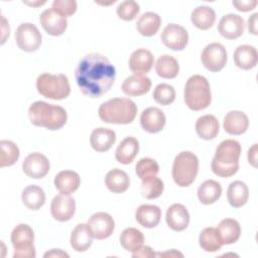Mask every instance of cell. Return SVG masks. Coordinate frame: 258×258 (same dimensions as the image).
Listing matches in <instances>:
<instances>
[{
  "mask_svg": "<svg viewBox=\"0 0 258 258\" xmlns=\"http://www.w3.org/2000/svg\"><path fill=\"white\" fill-rule=\"evenodd\" d=\"M75 77L84 95L90 98H100L112 88L116 70L105 55L92 52L80 60Z\"/></svg>",
  "mask_w": 258,
  "mask_h": 258,
  "instance_id": "cell-1",
  "label": "cell"
},
{
  "mask_svg": "<svg viewBox=\"0 0 258 258\" xmlns=\"http://www.w3.org/2000/svg\"><path fill=\"white\" fill-rule=\"evenodd\" d=\"M241 145L237 140H223L216 148L211 163L213 172L221 177H230L239 169Z\"/></svg>",
  "mask_w": 258,
  "mask_h": 258,
  "instance_id": "cell-2",
  "label": "cell"
},
{
  "mask_svg": "<svg viewBox=\"0 0 258 258\" xmlns=\"http://www.w3.org/2000/svg\"><path fill=\"white\" fill-rule=\"evenodd\" d=\"M28 117L34 126L44 127L48 130H58L68 120L67 111L57 105L36 101L28 108Z\"/></svg>",
  "mask_w": 258,
  "mask_h": 258,
  "instance_id": "cell-3",
  "label": "cell"
},
{
  "mask_svg": "<svg viewBox=\"0 0 258 258\" xmlns=\"http://www.w3.org/2000/svg\"><path fill=\"white\" fill-rule=\"evenodd\" d=\"M137 106L128 98H113L104 102L98 110L100 119L111 124H130L136 117Z\"/></svg>",
  "mask_w": 258,
  "mask_h": 258,
  "instance_id": "cell-4",
  "label": "cell"
},
{
  "mask_svg": "<svg viewBox=\"0 0 258 258\" xmlns=\"http://www.w3.org/2000/svg\"><path fill=\"white\" fill-rule=\"evenodd\" d=\"M183 99L192 111H201L209 107L212 101L211 87L208 80L201 75L191 76L184 86Z\"/></svg>",
  "mask_w": 258,
  "mask_h": 258,
  "instance_id": "cell-5",
  "label": "cell"
},
{
  "mask_svg": "<svg viewBox=\"0 0 258 258\" xmlns=\"http://www.w3.org/2000/svg\"><path fill=\"white\" fill-rule=\"evenodd\" d=\"M199 171V159L197 155L190 151H181L178 153L172 164V178L174 182L180 186L185 187L190 185Z\"/></svg>",
  "mask_w": 258,
  "mask_h": 258,
  "instance_id": "cell-6",
  "label": "cell"
},
{
  "mask_svg": "<svg viewBox=\"0 0 258 258\" xmlns=\"http://www.w3.org/2000/svg\"><path fill=\"white\" fill-rule=\"evenodd\" d=\"M36 89L41 96L51 100L66 99L71 93L69 79L62 74L39 75L36 80Z\"/></svg>",
  "mask_w": 258,
  "mask_h": 258,
  "instance_id": "cell-7",
  "label": "cell"
},
{
  "mask_svg": "<svg viewBox=\"0 0 258 258\" xmlns=\"http://www.w3.org/2000/svg\"><path fill=\"white\" fill-rule=\"evenodd\" d=\"M34 233L27 224H18L11 233V243L14 248V258H34Z\"/></svg>",
  "mask_w": 258,
  "mask_h": 258,
  "instance_id": "cell-8",
  "label": "cell"
},
{
  "mask_svg": "<svg viewBox=\"0 0 258 258\" xmlns=\"http://www.w3.org/2000/svg\"><path fill=\"white\" fill-rule=\"evenodd\" d=\"M42 36L38 28L29 22L21 23L15 32L17 46L26 52H32L39 48Z\"/></svg>",
  "mask_w": 258,
  "mask_h": 258,
  "instance_id": "cell-9",
  "label": "cell"
},
{
  "mask_svg": "<svg viewBox=\"0 0 258 258\" xmlns=\"http://www.w3.org/2000/svg\"><path fill=\"white\" fill-rule=\"evenodd\" d=\"M227 59L228 55L226 48L219 42H212L208 44L201 55V60L204 67L213 73L223 70L227 63Z\"/></svg>",
  "mask_w": 258,
  "mask_h": 258,
  "instance_id": "cell-10",
  "label": "cell"
},
{
  "mask_svg": "<svg viewBox=\"0 0 258 258\" xmlns=\"http://www.w3.org/2000/svg\"><path fill=\"white\" fill-rule=\"evenodd\" d=\"M162 43L172 50H182L188 42V33L181 25L167 24L160 35Z\"/></svg>",
  "mask_w": 258,
  "mask_h": 258,
  "instance_id": "cell-11",
  "label": "cell"
},
{
  "mask_svg": "<svg viewBox=\"0 0 258 258\" xmlns=\"http://www.w3.org/2000/svg\"><path fill=\"white\" fill-rule=\"evenodd\" d=\"M49 168L50 164L48 158L40 152H32L28 154L22 163L23 172L28 177L35 179L44 177L48 173Z\"/></svg>",
  "mask_w": 258,
  "mask_h": 258,
  "instance_id": "cell-12",
  "label": "cell"
},
{
  "mask_svg": "<svg viewBox=\"0 0 258 258\" xmlns=\"http://www.w3.org/2000/svg\"><path fill=\"white\" fill-rule=\"evenodd\" d=\"M87 224L93 237L97 240L109 238L115 229V222L113 218L108 213L104 212L93 214L88 220Z\"/></svg>",
  "mask_w": 258,
  "mask_h": 258,
  "instance_id": "cell-13",
  "label": "cell"
},
{
  "mask_svg": "<svg viewBox=\"0 0 258 258\" xmlns=\"http://www.w3.org/2000/svg\"><path fill=\"white\" fill-rule=\"evenodd\" d=\"M51 216L58 222H67L71 220L76 213V202L70 195H57L50 204Z\"/></svg>",
  "mask_w": 258,
  "mask_h": 258,
  "instance_id": "cell-14",
  "label": "cell"
},
{
  "mask_svg": "<svg viewBox=\"0 0 258 258\" xmlns=\"http://www.w3.org/2000/svg\"><path fill=\"white\" fill-rule=\"evenodd\" d=\"M39 21L42 28L52 36L61 35L68 27L67 18L53 8L43 10L39 16Z\"/></svg>",
  "mask_w": 258,
  "mask_h": 258,
  "instance_id": "cell-15",
  "label": "cell"
},
{
  "mask_svg": "<svg viewBox=\"0 0 258 258\" xmlns=\"http://www.w3.org/2000/svg\"><path fill=\"white\" fill-rule=\"evenodd\" d=\"M245 28V22L242 16L234 13L224 15L218 24V31L227 39L239 38Z\"/></svg>",
  "mask_w": 258,
  "mask_h": 258,
  "instance_id": "cell-16",
  "label": "cell"
},
{
  "mask_svg": "<svg viewBox=\"0 0 258 258\" xmlns=\"http://www.w3.org/2000/svg\"><path fill=\"white\" fill-rule=\"evenodd\" d=\"M166 122L165 115L157 107H149L142 111L140 115V125L148 133L160 132Z\"/></svg>",
  "mask_w": 258,
  "mask_h": 258,
  "instance_id": "cell-17",
  "label": "cell"
},
{
  "mask_svg": "<svg viewBox=\"0 0 258 258\" xmlns=\"http://www.w3.org/2000/svg\"><path fill=\"white\" fill-rule=\"evenodd\" d=\"M154 63V56L148 49L138 48L129 57V69L134 75L143 76L150 72Z\"/></svg>",
  "mask_w": 258,
  "mask_h": 258,
  "instance_id": "cell-18",
  "label": "cell"
},
{
  "mask_svg": "<svg viewBox=\"0 0 258 258\" xmlns=\"http://www.w3.org/2000/svg\"><path fill=\"white\" fill-rule=\"evenodd\" d=\"M165 221L171 230L180 232L187 228L189 224V214L183 205L173 204L166 211Z\"/></svg>",
  "mask_w": 258,
  "mask_h": 258,
  "instance_id": "cell-19",
  "label": "cell"
},
{
  "mask_svg": "<svg viewBox=\"0 0 258 258\" xmlns=\"http://www.w3.org/2000/svg\"><path fill=\"white\" fill-rule=\"evenodd\" d=\"M225 131L230 135H241L249 127V119L244 112L233 110L226 114L223 122Z\"/></svg>",
  "mask_w": 258,
  "mask_h": 258,
  "instance_id": "cell-20",
  "label": "cell"
},
{
  "mask_svg": "<svg viewBox=\"0 0 258 258\" xmlns=\"http://www.w3.org/2000/svg\"><path fill=\"white\" fill-rule=\"evenodd\" d=\"M116 141V133L105 127L95 128L90 136V144L97 152L108 151Z\"/></svg>",
  "mask_w": 258,
  "mask_h": 258,
  "instance_id": "cell-21",
  "label": "cell"
},
{
  "mask_svg": "<svg viewBox=\"0 0 258 258\" xmlns=\"http://www.w3.org/2000/svg\"><path fill=\"white\" fill-rule=\"evenodd\" d=\"M151 88V81L145 76L133 75L125 79L121 89L122 92L129 97H139L147 92Z\"/></svg>",
  "mask_w": 258,
  "mask_h": 258,
  "instance_id": "cell-22",
  "label": "cell"
},
{
  "mask_svg": "<svg viewBox=\"0 0 258 258\" xmlns=\"http://www.w3.org/2000/svg\"><path fill=\"white\" fill-rule=\"evenodd\" d=\"M53 183L59 194L71 195L79 188L81 184V177L76 171L62 170L54 176Z\"/></svg>",
  "mask_w": 258,
  "mask_h": 258,
  "instance_id": "cell-23",
  "label": "cell"
},
{
  "mask_svg": "<svg viewBox=\"0 0 258 258\" xmlns=\"http://www.w3.org/2000/svg\"><path fill=\"white\" fill-rule=\"evenodd\" d=\"M160 218L161 210L155 205H141L135 212L137 223L146 229L156 227L160 222Z\"/></svg>",
  "mask_w": 258,
  "mask_h": 258,
  "instance_id": "cell-24",
  "label": "cell"
},
{
  "mask_svg": "<svg viewBox=\"0 0 258 258\" xmlns=\"http://www.w3.org/2000/svg\"><path fill=\"white\" fill-rule=\"evenodd\" d=\"M234 62L241 70H251L256 67L258 53L254 46L243 44L239 45L234 51Z\"/></svg>",
  "mask_w": 258,
  "mask_h": 258,
  "instance_id": "cell-25",
  "label": "cell"
},
{
  "mask_svg": "<svg viewBox=\"0 0 258 258\" xmlns=\"http://www.w3.org/2000/svg\"><path fill=\"white\" fill-rule=\"evenodd\" d=\"M93 238L88 224H79L71 234V246L77 252H85L91 247Z\"/></svg>",
  "mask_w": 258,
  "mask_h": 258,
  "instance_id": "cell-26",
  "label": "cell"
},
{
  "mask_svg": "<svg viewBox=\"0 0 258 258\" xmlns=\"http://www.w3.org/2000/svg\"><path fill=\"white\" fill-rule=\"evenodd\" d=\"M139 151V142L133 136L124 138L115 151V158L119 163L129 164L136 157Z\"/></svg>",
  "mask_w": 258,
  "mask_h": 258,
  "instance_id": "cell-27",
  "label": "cell"
},
{
  "mask_svg": "<svg viewBox=\"0 0 258 258\" xmlns=\"http://www.w3.org/2000/svg\"><path fill=\"white\" fill-rule=\"evenodd\" d=\"M220 130L218 119L214 115H204L198 118L196 122V131L200 138L204 140L214 139Z\"/></svg>",
  "mask_w": 258,
  "mask_h": 258,
  "instance_id": "cell-28",
  "label": "cell"
},
{
  "mask_svg": "<svg viewBox=\"0 0 258 258\" xmlns=\"http://www.w3.org/2000/svg\"><path fill=\"white\" fill-rule=\"evenodd\" d=\"M105 184L111 192L122 194L128 189L130 185V178L124 170L114 168L106 174Z\"/></svg>",
  "mask_w": 258,
  "mask_h": 258,
  "instance_id": "cell-29",
  "label": "cell"
},
{
  "mask_svg": "<svg viewBox=\"0 0 258 258\" xmlns=\"http://www.w3.org/2000/svg\"><path fill=\"white\" fill-rule=\"evenodd\" d=\"M223 245L234 244L237 242L241 235L240 224L234 219H224L217 227Z\"/></svg>",
  "mask_w": 258,
  "mask_h": 258,
  "instance_id": "cell-30",
  "label": "cell"
},
{
  "mask_svg": "<svg viewBox=\"0 0 258 258\" xmlns=\"http://www.w3.org/2000/svg\"><path fill=\"white\" fill-rule=\"evenodd\" d=\"M197 195L199 201L203 205H212L220 199L222 195V186L218 181L208 179L200 184Z\"/></svg>",
  "mask_w": 258,
  "mask_h": 258,
  "instance_id": "cell-31",
  "label": "cell"
},
{
  "mask_svg": "<svg viewBox=\"0 0 258 258\" xmlns=\"http://www.w3.org/2000/svg\"><path fill=\"white\" fill-rule=\"evenodd\" d=\"M227 199L233 208L243 207L249 199V189L246 183L241 180L231 182L228 186Z\"/></svg>",
  "mask_w": 258,
  "mask_h": 258,
  "instance_id": "cell-32",
  "label": "cell"
},
{
  "mask_svg": "<svg viewBox=\"0 0 258 258\" xmlns=\"http://www.w3.org/2000/svg\"><path fill=\"white\" fill-rule=\"evenodd\" d=\"M161 18L157 13L145 12L137 20L136 28L138 32L146 37L153 36L159 30Z\"/></svg>",
  "mask_w": 258,
  "mask_h": 258,
  "instance_id": "cell-33",
  "label": "cell"
},
{
  "mask_svg": "<svg viewBox=\"0 0 258 258\" xmlns=\"http://www.w3.org/2000/svg\"><path fill=\"white\" fill-rule=\"evenodd\" d=\"M21 200L23 205L27 209L36 211L44 205L45 194L40 186L36 184H30L23 189L21 195Z\"/></svg>",
  "mask_w": 258,
  "mask_h": 258,
  "instance_id": "cell-34",
  "label": "cell"
},
{
  "mask_svg": "<svg viewBox=\"0 0 258 258\" xmlns=\"http://www.w3.org/2000/svg\"><path fill=\"white\" fill-rule=\"evenodd\" d=\"M190 20L197 28L207 30L214 25L216 13L214 9L209 6H199L192 10Z\"/></svg>",
  "mask_w": 258,
  "mask_h": 258,
  "instance_id": "cell-35",
  "label": "cell"
},
{
  "mask_svg": "<svg viewBox=\"0 0 258 258\" xmlns=\"http://www.w3.org/2000/svg\"><path fill=\"white\" fill-rule=\"evenodd\" d=\"M155 72L163 79H174L178 75L179 66L172 55L163 54L156 60Z\"/></svg>",
  "mask_w": 258,
  "mask_h": 258,
  "instance_id": "cell-36",
  "label": "cell"
},
{
  "mask_svg": "<svg viewBox=\"0 0 258 258\" xmlns=\"http://www.w3.org/2000/svg\"><path fill=\"white\" fill-rule=\"evenodd\" d=\"M144 243V236L136 228H126L120 235V244L128 252H135Z\"/></svg>",
  "mask_w": 258,
  "mask_h": 258,
  "instance_id": "cell-37",
  "label": "cell"
},
{
  "mask_svg": "<svg viewBox=\"0 0 258 258\" xmlns=\"http://www.w3.org/2000/svg\"><path fill=\"white\" fill-rule=\"evenodd\" d=\"M199 243L203 250L206 252H217L223 246L217 228H205L199 237Z\"/></svg>",
  "mask_w": 258,
  "mask_h": 258,
  "instance_id": "cell-38",
  "label": "cell"
},
{
  "mask_svg": "<svg viewBox=\"0 0 258 258\" xmlns=\"http://www.w3.org/2000/svg\"><path fill=\"white\" fill-rule=\"evenodd\" d=\"M164 189L163 181L155 176H150L142 179L140 191L142 196L147 200H153L159 198Z\"/></svg>",
  "mask_w": 258,
  "mask_h": 258,
  "instance_id": "cell-39",
  "label": "cell"
},
{
  "mask_svg": "<svg viewBox=\"0 0 258 258\" xmlns=\"http://www.w3.org/2000/svg\"><path fill=\"white\" fill-rule=\"evenodd\" d=\"M1 158H0V167H6L13 165L19 158L20 152L17 145L10 140H1Z\"/></svg>",
  "mask_w": 258,
  "mask_h": 258,
  "instance_id": "cell-40",
  "label": "cell"
},
{
  "mask_svg": "<svg viewBox=\"0 0 258 258\" xmlns=\"http://www.w3.org/2000/svg\"><path fill=\"white\" fill-rule=\"evenodd\" d=\"M135 172L137 176L141 179L155 176L159 172L158 163L149 157L141 158L135 165Z\"/></svg>",
  "mask_w": 258,
  "mask_h": 258,
  "instance_id": "cell-41",
  "label": "cell"
},
{
  "mask_svg": "<svg viewBox=\"0 0 258 258\" xmlns=\"http://www.w3.org/2000/svg\"><path fill=\"white\" fill-rule=\"evenodd\" d=\"M152 96L157 104L167 106L175 100V91L172 86L162 83L155 87Z\"/></svg>",
  "mask_w": 258,
  "mask_h": 258,
  "instance_id": "cell-42",
  "label": "cell"
},
{
  "mask_svg": "<svg viewBox=\"0 0 258 258\" xmlns=\"http://www.w3.org/2000/svg\"><path fill=\"white\" fill-rule=\"evenodd\" d=\"M140 11V6L133 0H127L121 2L117 7V15L120 19L125 21H131L137 17Z\"/></svg>",
  "mask_w": 258,
  "mask_h": 258,
  "instance_id": "cell-43",
  "label": "cell"
},
{
  "mask_svg": "<svg viewBox=\"0 0 258 258\" xmlns=\"http://www.w3.org/2000/svg\"><path fill=\"white\" fill-rule=\"evenodd\" d=\"M51 8L56 10L62 16L69 17L77 11V2L75 0H54Z\"/></svg>",
  "mask_w": 258,
  "mask_h": 258,
  "instance_id": "cell-44",
  "label": "cell"
},
{
  "mask_svg": "<svg viewBox=\"0 0 258 258\" xmlns=\"http://www.w3.org/2000/svg\"><path fill=\"white\" fill-rule=\"evenodd\" d=\"M233 5L236 7L237 10L242 11V12H248L253 10L256 5L257 1L256 0H242V1H233Z\"/></svg>",
  "mask_w": 258,
  "mask_h": 258,
  "instance_id": "cell-45",
  "label": "cell"
},
{
  "mask_svg": "<svg viewBox=\"0 0 258 258\" xmlns=\"http://www.w3.org/2000/svg\"><path fill=\"white\" fill-rule=\"evenodd\" d=\"M156 256V253L149 246H141L138 250L132 253L133 258H153Z\"/></svg>",
  "mask_w": 258,
  "mask_h": 258,
  "instance_id": "cell-46",
  "label": "cell"
},
{
  "mask_svg": "<svg viewBox=\"0 0 258 258\" xmlns=\"http://www.w3.org/2000/svg\"><path fill=\"white\" fill-rule=\"evenodd\" d=\"M257 16H258V13H254L248 19V30H249V33L253 35H257L258 33L257 32Z\"/></svg>",
  "mask_w": 258,
  "mask_h": 258,
  "instance_id": "cell-47",
  "label": "cell"
},
{
  "mask_svg": "<svg viewBox=\"0 0 258 258\" xmlns=\"http://www.w3.org/2000/svg\"><path fill=\"white\" fill-rule=\"evenodd\" d=\"M248 161L249 163L256 167L257 166V144H253L248 150Z\"/></svg>",
  "mask_w": 258,
  "mask_h": 258,
  "instance_id": "cell-48",
  "label": "cell"
},
{
  "mask_svg": "<svg viewBox=\"0 0 258 258\" xmlns=\"http://www.w3.org/2000/svg\"><path fill=\"white\" fill-rule=\"evenodd\" d=\"M44 258H47V257H56V258H61V257H66V258H69V254L63 252L62 250L60 249H51L50 251L46 252L44 255H43Z\"/></svg>",
  "mask_w": 258,
  "mask_h": 258,
  "instance_id": "cell-49",
  "label": "cell"
},
{
  "mask_svg": "<svg viewBox=\"0 0 258 258\" xmlns=\"http://www.w3.org/2000/svg\"><path fill=\"white\" fill-rule=\"evenodd\" d=\"M156 256H159V257H183V254L172 249L170 251H166L163 253H156Z\"/></svg>",
  "mask_w": 258,
  "mask_h": 258,
  "instance_id": "cell-50",
  "label": "cell"
},
{
  "mask_svg": "<svg viewBox=\"0 0 258 258\" xmlns=\"http://www.w3.org/2000/svg\"><path fill=\"white\" fill-rule=\"evenodd\" d=\"M25 4H27V5H32V6H35V5H42V4H44L45 2H32V3H30V2H24Z\"/></svg>",
  "mask_w": 258,
  "mask_h": 258,
  "instance_id": "cell-51",
  "label": "cell"
}]
</instances>
